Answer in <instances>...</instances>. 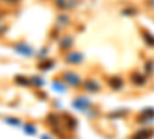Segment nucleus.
<instances>
[{
	"label": "nucleus",
	"mask_w": 154,
	"mask_h": 139,
	"mask_svg": "<svg viewBox=\"0 0 154 139\" xmlns=\"http://www.w3.org/2000/svg\"><path fill=\"white\" fill-rule=\"evenodd\" d=\"M65 79L69 81L71 85H77V84H79V79H77L75 76H72V74H66V76H65Z\"/></svg>",
	"instance_id": "obj_1"
},
{
	"label": "nucleus",
	"mask_w": 154,
	"mask_h": 139,
	"mask_svg": "<svg viewBox=\"0 0 154 139\" xmlns=\"http://www.w3.org/2000/svg\"><path fill=\"white\" fill-rule=\"evenodd\" d=\"M109 85H111V87H114V88H120V87H122V81H120V79H117V77H114V79H111V81H109Z\"/></svg>",
	"instance_id": "obj_2"
},
{
	"label": "nucleus",
	"mask_w": 154,
	"mask_h": 139,
	"mask_svg": "<svg viewBox=\"0 0 154 139\" xmlns=\"http://www.w3.org/2000/svg\"><path fill=\"white\" fill-rule=\"evenodd\" d=\"M68 57H69V59H68L69 62H80V60H82V56H80V54H69Z\"/></svg>",
	"instance_id": "obj_3"
},
{
	"label": "nucleus",
	"mask_w": 154,
	"mask_h": 139,
	"mask_svg": "<svg viewBox=\"0 0 154 139\" xmlns=\"http://www.w3.org/2000/svg\"><path fill=\"white\" fill-rule=\"evenodd\" d=\"M25 128L28 130V133H29V134H32V133H34V128H32V127H29V125H26V127H25Z\"/></svg>",
	"instance_id": "obj_4"
},
{
	"label": "nucleus",
	"mask_w": 154,
	"mask_h": 139,
	"mask_svg": "<svg viewBox=\"0 0 154 139\" xmlns=\"http://www.w3.org/2000/svg\"><path fill=\"white\" fill-rule=\"evenodd\" d=\"M43 139H48V137H43Z\"/></svg>",
	"instance_id": "obj_5"
}]
</instances>
